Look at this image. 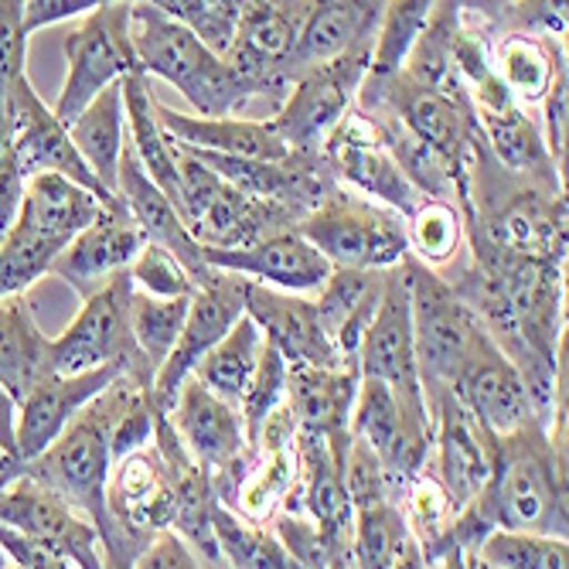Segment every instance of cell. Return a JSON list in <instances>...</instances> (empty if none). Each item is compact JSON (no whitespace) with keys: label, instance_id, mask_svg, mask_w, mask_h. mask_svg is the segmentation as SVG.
I'll return each instance as SVG.
<instances>
[{"label":"cell","instance_id":"4fadbf2b","mask_svg":"<svg viewBox=\"0 0 569 569\" xmlns=\"http://www.w3.org/2000/svg\"><path fill=\"white\" fill-rule=\"evenodd\" d=\"M168 420L181 437L184 450L191 453V460L212 475L219 505H229L252 463L239 409L212 396L198 379H188L168 412Z\"/></svg>","mask_w":569,"mask_h":569},{"label":"cell","instance_id":"d6a6232c","mask_svg":"<svg viewBox=\"0 0 569 569\" xmlns=\"http://www.w3.org/2000/svg\"><path fill=\"white\" fill-rule=\"evenodd\" d=\"M361 372L351 366L341 369H290L287 379V406L293 409L297 427L307 433H345L351 420V406L358 396Z\"/></svg>","mask_w":569,"mask_h":569},{"label":"cell","instance_id":"5bb4252c","mask_svg":"<svg viewBox=\"0 0 569 569\" xmlns=\"http://www.w3.org/2000/svg\"><path fill=\"white\" fill-rule=\"evenodd\" d=\"M310 14V0H242L236 41L226 62L249 86L252 99L273 102V113L290 89L287 62Z\"/></svg>","mask_w":569,"mask_h":569},{"label":"cell","instance_id":"680465c9","mask_svg":"<svg viewBox=\"0 0 569 569\" xmlns=\"http://www.w3.org/2000/svg\"><path fill=\"white\" fill-rule=\"evenodd\" d=\"M463 569H491V566H485L478 556H471V559H468V566H463Z\"/></svg>","mask_w":569,"mask_h":569},{"label":"cell","instance_id":"30bf717a","mask_svg":"<svg viewBox=\"0 0 569 569\" xmlns=\"http://www.w3.org/2000/svg\"><path fill=\"white\" fill-rule=\"evenodd\" d=\"M369 66H372V44H361L335 62L300 72L270 120L277 137L293 153H321L325 140L355 110L358 89L369 76Z\"/></svg>","mask_w":569,"mask_h":569},{"label":"cell","instance_id":"74e56055","mask_svg":"<svg viewBox=\"0 0 569 569\" xmlns=\"http://www.w3.org/2000/svg\"><path fill=\"white\" fill-rule=\"evenodd\" d=\"M406 236H409V256L433 273H443L447 267H453L463 256V249H468L463 216L453 204H443V201H423L420 209L406 219Z\"/></svg>","mask_w":569,"mask_h":569},{"label":"cell","instance_id":"6f0895ef","mask_svg":"<svg viewBox=\"0 0 569 569\" xmlns=\"http://www.w3.org/2000/svg\"><path fill=\"white\" fill-rule=\"evenodd\" d=\"M11 471H14V460H11L8 453H0V478L11 475Z\"/></svg>","mask_w":569,"mask_h":569},{"label":"cell","instance_id":"ffe728a7","mask_svg":"<svg viewBox=\"0 0 569 569\" xmlns=\"http://www.w3.org/2000/svg\"><path fill=\"white\" fill-rule=\"evenodd\" d=\"M427 406L433 417V450L427 468L443 485L453 508L463 511L491 478L495 437L457 402L453 392H437L427 399Z\"/></svg>","mask_w":569,"mask_h":569},{"label":"cell","instance_id":"cb8c5ba5","mask_svg":"<svg viewBox=\"0 0 569 569\" xmlns=\"http://www.w3.org/2000/svg\"><path fill=\"white\" fill-rule=\"evenodd\" d=\"M143 246L147 239L140 226L130 219V212L120 201L117 209H102L99 219L69 242V249L56 260L51 273L66 280L86 300L107 287L117 273L130 270Z\"/></svg>","mask_w":569,"mask_h":569},{"label":"cell","instance_id":"d4e9b609","mask_svg":"<svg viewBox=\"0 0 569 569\" xmlns=\"http://www.w3.org/2000/svg\"><path fill=\"white\" fill-rule=\"evenodd\" d=\"M120 376H127L123 366H102L82 376L41 379L18 406V463H28L38 453H44L69 427L76 412L107 386H113Z\"/></svg>","mask_w":569,"mask_h":569},{"label":"cell","instance_id":"60d3db41","mask_svg":"<svg viewBox=\"0 0 569 569\" xmlns=\"http://www.w3.org/2000/svg\"><path fill=\"white\" fill-rule=\"evenodd\" d=\"M430 14H433V4H427V0H402V4H382L379 31H376V41H372L369 76H376V79L396 76L406 66L409 48L417 44L420 31L430 21Z\"/></svg>","mask_w":569,"mask_h":569},{"label":"cell","instance_id":"681fc988","mask_svg":"<svg viewBox=\"0 0 569 569\" xmlns=\"http://www.w3.org/2000/svg\"><path fill=\"white\" fill-rule=\"evenodd\" d=\"M133 569H204V566L178 532L164 529L137 552Z\"/></svg>","mask_w":569,"mask_h":569},{"label":"cell","instance_id":"d590c367","mask_svg":"<svg viewBox=\"0 0 569 569\" xmlns=\"http://www.w3.org/2000/svg\"><path fill=\"white\" fill-rule=\"evenodd\" d=\"M263 335L246 315L236 321V328L198 361V369L191 372V379H198L212 396H219L222 402L239 409L242 392L249 389V379L260 366L263 355Z\"/></svg>","mask_w":569,"mask_h":569},{"label":"cell","instance_id":"836d02e7","mask_svg":"<svg viewBox=\"0 0 569 569\" xmlns=\"http://www.w3.org/2000/svg\"><path fill=\"white\" fill-rule=\"evenodd\" d=\"M72 147L86 168L96 174V181L117 194V171L127 147V110H123V86L102 89L89 107L66 127Z\"/></svg>","mask_w":569,"mask_h":569},{"label":"cell","instance_id":"816d5d0a","mask_svg":"<svg viewBox=\"0 0 569 569\" xmlns=\"http://www.w3.org/2000/svg\"><path fill=\"white\" fill-rule=\"evenodd\" d=\"M24 171L21 164L14 161V153L8 150L4 158H0V242L4 236L14 229L18 216H21V201H24Z\"/></svg>","mask_w":569,"mask_h":569},{"label":"cell","instance_id":"f1b7e54d","mask_svg":"<svg viewBox=\"0 0 569 569\" xmlns=\"http://www.w3.org/2000/svg\"><path fill=\"white\" fill-rule=\"evenodd\" d=\"M491 51V66L508 89V96L522 110L542 107L546 92L566 72V48L562 38L536 34V31H495L481 34Z\"/></svg>","mask_w":569,"mask_h":569},{"label":"cell","instance_id":"7c38bea8","mask_svg":"<svg viewBox=\"0 0 569 569\" xmlns=\"http://www.w3.org/2000/svg\"><path fill=\"white\" fill-rule=\"evenodd\" d=\"M348 433L366 440L389 475L396 505L402 508L406 488L420 478L433 450V417L430 409L402 402L389 386L376 379H361L351 406Z\"/></svg>","mask_w":569,"mask_h":569},{"label":"cell","instance_id":"91938a15","mask_svg":"<svg viewBox=\"0 0 569 569\" xmlns=\"http://www.w3.org/2000/svg\"><path fill=\"white\" fill-rule=\"evenodd\" d=\"M0 569H11V559L4 556V549H0Z\"/></svg>","mask_w":569,"mask_h":569},{"label":"cell","instance_id":"4dcf8cb0","mask_svg":"<svg viewBox=\"0 0 569 569\" xmlns=\"http://www.w3.org/2000/svg\"><path fill=\"white\" fill-rule=\"evenodd\" d=\"M51 372V338L41 331L28 293L0 297V386L18 406Z\"/></svg>","mask_w":569,"mask_h":569},{"label":"cell","instance_id":"603a6c76","mask_svg":"<svg viewBox=\"0 0 569 569\" xmlns=\"http://www.w3.org/2000/svg\"><path fill=\"white\" fill-rule=\"evenodd\" d=\"M201 260L212 270L236 273L242 280H252L280 293H297V297L318 293L335 273V267L325 256L297 232L252 242L246 249H201Z\"/></svg>","mask_w":569,"mask_h":569},{"label":"cell","instance_id":"484cf974","mask_svg":"<svg viewBox=\"0 0 569 569\" xmlns=\"http://www.w3.org/2000/svg\"><path fill=\"white\" fill-rule=\"evenodd\" d=\"M117 198L123 201V209L130 212V219L140 226L143 239L150 246L168 249L174 260L191 273L194 287L212 273V267L201 260V246L191 239L181 212L174 209V201L147 178V171L140 168L137 153L127 140L123 158H120V171H117Z\"/></svg>","mask_w":569,"mask_h":569},{"label":"cell","instance_id":"db71d44e","mask_svg":"<svg viewBox=\"0 0 569 569\" xmlns=\"http://www.w3.org/2000/svg\"><path fill=\"white\" fill-rule=\"evenodd\" d=\"M11 150V110H8V82H0V158Z\"/></svg>","mask_w":569,"mask_h":569},{"label":"cell","instance_id":"7bdbcfd3","mask_svg":"<svg viewBox=\"0 0 569 569\" xmlns=\"http://www.w3.org/2000/svg\"><path fill=\"white\" fill-rule=\"evenodd\" d=\"M158 8L171 21L188 28L212 56H229L242 14V0H158Z\"/></svg>","mask_w":569,"mask_h":569},{"label":"cell","instance_id":"277c9868","mask_svg":"<svg viewBox=\"0 0 569 569\" xmlns=\"http://www.w3.org/2000/svg\"><path fill=\"white\" fill-rule=\"evenodd\" d=\"M130 41L140 72L171 82L188 102L194 117H232L252 102L249 86L239 72L212 56L188 28L171 21L158 4H130Z\"/></svg>","mask_w":569,"mask_h":569},{"label":"cell","instance_id":"83f0119b","mask_svg":"<svg viewBox=\"0 0 569 569\" xmlns=\"http://www.w3.org/2000/svg\"><path fill=\"white\" fill-rule=\"evenodd\" d=\"M161 130L171 137V143L188 150L219 153V158H242V161H283L290 158V147L277 137L270 120H242V117H188L161 99H153Z\"/></svg>","mask_w":569,"mask_h":569},{"label":"cell","instance_id":"7402d4cb","mask_svg":"<svg viewBox=\"0 0 569 569\" xmlns=\"http://www.w3.org/2000/svg\"><path fill=\"white\" fill-rule=\"evenodd\" d=\"M246 318L260 328L263 341L273 345L290 369H341L351 366L328 338L315 300L280 293L260 283H246Z\"/></svg>","mask_w":569,"mask_h":569},{"label":"cell","instance_id":"5b68a950","mask_svg":"<svg viewBox=\"0 0 569 569\" xmlns=\"http://www.w3.org/2000/svg\"><path fill=\"white\" fill-rule=\"evenodd\" d=\"M102 209L107 204L96 194L59 174L28 178L21 216L0 242V297L28 293V287L51 273L69 242L89 229Z\"/></svg>","mask_w":569,"mask_h":569},{"label":"cell","instance_id":"7a4b0ae2","mask_svg":"<svg viewBox=\"0 0 569 569\" xmlns=\"http://www.w3.org/2000/svg\"><path fill=\"white\" fill-rule=\"evenodd\" d=\"M468 511L491 532L566 539V437L542 423L495 437L491 478Z\"/></svg>","mask_w":569,"mask_h":569},{"label":"cell","instance_id":"d6986e66","mask_svg":"<svg viewBox=\"0 0 569 569\" xmlns=\"http://www.w3.org/2000/svg\"><path fill=\"white\" fill-rule=\"evenodd\" d=\"M358 372L361 379H376L389 386L402 402L430 409L417 369V341H412L409 287H406L402 263L386 273L379 310L358 345Z\"/></svg>","mask_w":569,"mask_h":569},{"label":"cell","instance_id":"e0dca14e","mask_svg":"<svg viewBox=\"0 0 569 569\" xmlns=\"http://www.w3.org/2000/svg\"><path fill=\"white\" fill-rule=\"evenodd\" d=\"M8 110H11V153L21 164L24 178L59 174V178L86 188L89 194H96L107 209H117L120 198L102 188L96 181V174L86 168V161L79 158V150L69 140L66 123H59V117L41 102L28 72L14 76L8 82Z\"/></svg>","mask_w":569,"mask_h":569},{"label":"cell","instance_id":"94428289","mask_svg":"<svg viewBox=\"0 0 569 569\" xmlns=\"http://www.w3.org/2000/svg\"><path fill=\"white\" fill-rule=\"evenodd\" d=\"M11 569H24V566H18V562H11Z\"/></svg>","mask_w":569,"mask_h":569},{"label":"cell","instance_id":"ac0fdd59","mask_svg":"<svg viewBox=\"0 0 569 569\" xmlns=\"http://www.w3.org/2000/svg\"><path fill=\"white\" fill-rule=\"evenodd\" d=\"M321 158L328 161V168L341 188L386 204V209L399 212L402 219H409L427 201L409 184V178L402 174L392 153L386 150V143L372 130V123L358 110H351L338 123V130L325 140Z\"/></svg>","mask_w":569,"mask_h":569},{"label":"cell","instance_id":"bcb514c9","mask_svg":"<svg viewBox=\"0 0 569 569\" xmlns=\"http://www.w3.org/2000/svg\"><path fill=\"white\" fill-rule=\"evenodd\" d=\"M133 280V290L150 293V297H191L198 287L191 273L174 260V256L161 246H143L133 267L127 270Z\"/></svg>","mask_w":569,"mask_h":569},{"label":"cell","instance_id":"7dc6e473","mask_svg":"<svg viewBox=\"0 0 569 569\" xmlns=\"http://www.w3.org/2000/svg\"><path fill=\"white\" fill-rule=\"evenodd\" d=\"M28 34H24V0H0V82L28 72Z\"/></svg>","mask_w":569,"mask_h":569},{"label":"cell","instance_id":"f6af8a7d","mask_svg":"<svg viewBox=\"0 0 569 569\" xmlns=\"http://www.w3.org/2000/svg\"><path fill=\"white\" fill-rule=\"evenodd\" d=\"M341 485H345L355 511H366L376 505H396L382 460L376 457V450L366 440H358V437H348V447L341 457Z\"/></svg>","mask_w":569,"mask_h":569},{"label":"cell","instance_id":"52a82bcc","mask_svg":"<svg viewBox=\"0 0 569 569\" xmlns=\"http://www.w3.org/2000/svg\"><path fill=\"white\" fill-rule=\"evenodd\" d=\"M406 287H409V318H412V341H417V369L423 396L450 392L463 366L488 338L471 307L463 303L453 287L417 263L412 256L402 260Z\"/></svg>","mask_w":569,"mask_h":569},{"label":"cell","instance_id":"2e32d148","mask_svg":"<svg viewBox=\"0 0 569 569\" xmlns=\"http://www.w3.org/2000/svg\"><path fill=\"white\" fill-rule=\"evenodd\" d=\"M246 283L249 280H242L236 273L212 270L191 293L188 318H184V328L178 335V345L168 355L161 372L153 376V386H150L153 406H158L164 417L171 412L181 386L198 369V361L209 355L236 328V321L246 315Z\"/></svg>","mask_w":569,"mask_h":569},{"label":"cell","instance_id":"ba28073f","mask_svg":"<svg viewBox=\"0 0 569 569\" xmlns=\"http://www.w3.org/2000/svg\"><path fill=\"white\" fill-rule=\"evenodd\" d=\"M297 236L315 246L335 270L389 273L409 256L406 219L341 184L297 226Z\"/></svg>","mask_w":569,"mask_h":569},{"label":"cell","instance_id":"c3c4849f","mask_svg":"<svg viewBox=\"0 0 569 569\" xmlns=\"http://www.w3.org/2000/svg\"><path fill=\"white\" fill-rule=\"evenodd\" d=\"M566 107H569V69L559 72V79L552 82V89L546 92L542 99V117H539V127H542V140H546V150L549 158L559 164V171L566 168Z\"/></svg>","mask_w":569,"mask_h":569},{"label":"cell","instance_id":"8d00e7d4","mask_svg":"<svg viewBox=\"0 0 569 569\" xmlns=\"http://www.w3.org/2000/svg\"><path fill=\"white\" fill-rule=\"evenodd\" d=\"M212 536L226 569H303L270 529L239 519L222 505L212 508Z\"/></svg>","mask_w":569,"mask_h":569},{"label":"cell","instance_id":"f35d334b","mask_svg":"<svg viewBox=\"0 0 569 569\" xmlns=\"http://www.w3.org/2000/svg\"><path fill=\"white\" fill-rule=\"evenodd\" d=\"M191 297H150L133 290L130 297V338L143 361L153 369V376L161 372L168 355L178 345V335L188 318Z\"/></svg>","mask_w":569,"mask_h":569},{"label":"cell","instance_id":"6da1fadb","mask_svg":"<svg viewBox=\"0 0 569 569\" xmlns=\"http://www.w3.org/2000/svg\"><path fill=\"white\" fill-rule=\"evenodd\" d=\"M468 242L515 260L566 263V191L505 171L478 137L468 168Z\"/></svg>","mask_w":569,"mask_h":569},{"label":"cell","instance_id":"8fae6325","mask_svg":"<svg viewBox=\"0 0 569 569\" xmlns=\"http://www.w3.org/2000/svg\"><path fill=\"white\" fill-rule=\"evenodd\" d=\"M66 56L69 72L51 113L69 127L102 89L140 72L130 41V4H120V0L96 4L66 38Z\"/></svg>","mask_w":569,"mask_h":569},{"label":"cell","instance_id":"f5cc1de1","mask_svg":"<svg viewBox=\"0 0 569 569\" xmlns=\"http://www.w3.org/2000/svg\"><path fill=\"white\" fill-rule=\"evenodd\" d=\"M0 453L18 463V399L0 386Z\"/></svg>","mask_w":569,"mask_h":569},{"label":"cell","instance_id":"11a10c76","mask_svg":"<svg viewBox=\"0 0 569 569\" xmlns=\"http://www.w3.org/2000/svg\"><path fill=\"white\" fill-rule=\"evenodd\" d=\"M392 569H427V556H423L420 542L412 539V536H409V542H406V549L399 552V559H396Z\"/></svg>","mask_w":569,"mask_h":569},{"label":"cell","instance_id":"f907efd6","mask_svg":"<svg viewBox=\"0 0 569 569\" xmlns=\"http://www.w3.org/2000/svg\"><path fill=\"white\" fill-rule=\"evenodd\" d=\"M96 4L99 0H24V34L31 38L48 24L86 18Z\"/></svg>","mask_w":569,"mask_h":569},{"label":"cell","instance_id":"9f6ffc18","mask_svg":"<svg viewBox=\"0 0 569 569\" xmlns=\"http://www.w3.org/2000/svg\"><path fill=\"white\" fill-rule=\"evenodd\" d=\"M463 566H468V556L457 552V549H443V552L427 559V569H463Z\"/></svg>","mask_w":569,"mask_h":569},{"label":"cell","instance_id":"ee69618b","mask_svg":"<svg viewBox=\"0 0 569 569\" xmlns=\"http://www.w3.org/2000/svg\"><path fill=\"white\" fill-rule=\"evenodd\" d=\"M287 379H290V366L283 361V355L273 345H263L260 366H256L249 389L239 399V417H242L249 447L256 443V437H260L263 423L287 402Z\"/></svg>","mask_w":569,"mask_h":569},{"label":"cell","instance_id":"f546056e","mask_svg":"<svg viewBox=\"0 0 569 569\" xmlns=\"http://www.w3.org/2000/svg\"><path fill=\"white\" fill-rule=\"evenodd\" d=\"M475 117L488 153L505 171L566 191V171L549 158L539 117L522 110L519 102H508L501 110H475Z\"/></svg>","mask_w":569,"mask_h":569},{"label":"cell","instance_id":"4316f807","mask_svg":"<svg viewBox=\"0 0 569 569\" xmlns=\"http://www.w3.org/2000/svg\"><path fill=\"white\" fill-rule=\"evenodd\" d=\"M379 18L382 0H325V4H310V14L287 62V79L293 82L307 69H318L361 44H372Z\"/></svg>","mask_w":569,"mask_h":569},{"label":"cell","instance_id":"3957f363","mask_svg":"<svg viewBox=\"0 0 569 569\" xmlns=\"http://www.w3.org/2000/svg\"><path fill=\"white\" fill-rule=\"evenodd\" d=\"M150 392V382L120 376L113 386L102 389L92 402H86L69 427L56 437L44 453H38L28 463H18V475L44 485L48 491H56L66 498L76 511H82L86 519L99 529V539L107 532V481L113 471V430L123 420V412Z\"/></svg>","mask_w":569,"mask_h":569},{"label":"cell","instance_id":"b9f144b4","mask_svg":"<svg viewBox=\"0 0 569 569\" xmlns=\"http://www.w3.org/2000/svg\"><path fill=\"white\" fill-rule=\"evenodd\" d=\"M491 569H569L566 539L532 532H488L475 552Z\"/></svg>","mask_w":569,"mask_h":569},{"label":"cell","instance_id":"1f68e13d","mask_svg":"<svg viewBox=\"0 0 569 569\" xmlns=\"http://www.w3.org/2000/svg\"><path fill=\"white\" fill-rule=\"evenodd\" d=\"M382 287H386V273H358V270H335L328 277V283L318 290V315L321 325L328 331V338L335 341L338 355L345 361H355L358 366V345L366 338L379 300H382Z\"/></svg>","mask_w":569,"mask_h":569},{"label":"cell","instance_id":"8992f818","mask_svg":"<svg viewBox=\"0 0 569 569\" xmlns=\"http://www.w3.org/2000/svg\"><path fill=\"white\" fill-rule=\"evenodd\" d=\"M171 147L181 174L178 212L201 249H246L252 242L297 232V226L303 222V216H297L287 204L249 198L201 161H194L178 143Z\"/></svg>","mask_w":569,"mask_h":569},{"label":"cell","instance_id":"9c48e42d","mask_svg":"<svg viewBox=\"0 0 569 569\" xmlns=\"http://www.w3.org/2000/svg\"><path fill=\"white\" fill-rule=\"evenodd\" d=\"M130 297L133 280L127 270L86 297L79 318L59 338H51V372L82 376L102 366H123L127 376L153 386V369L130 338Z\"/></svg>","mask_w":569,"mask_h":569},{"label":"cell","instance_id":"ab89813d","mask_svg":"<svg viewBox=\"0 0 569 569\" xmlns=\"http://www.w3.org/2000/svg\"><path fill=\"white\" fill-rule=\"evenodd\" d=\"M406 515L396 505H376L355 511L351 529V569H392L409 542Z\"/></svg>","mask_w":569,"mask_h":569},{"label":"cell","instance_id":"9a60e30c","mask_svg":"<svg viewBox=\"0 0 569 569\" xmlns=\"http://www.w3.org/2000/svg\"><path fill=\"white\" fill-rule=\"evenodd\" d=\"M0 526L28 536L76 569H102L99 529L66 498L14 471L0 478Z\"/></svg>","mask_w":569,"mask_h":569},{"label":"cell","instance_id":"e575fe53","mask_svg":"<svg viewBox=\"0 0 569 569\" xmlns=\"http://www.w3.org/2000/svg\"><path fill=\"white\" fill-rule=\"evenodd\" d=\"M123 110H127V140L137 153L140 168L147 171V178L158 184L171 201L174 209L181 204V174H178V158L171 137L161 130L158 113H153V89L150 79L143 72L127 76L123 82Z\"/></svg>","mask_w":569,"mask_h":569},{"label":"cell","instance_id":"44dd1931","mask_svg":"<svg viewBox=\"0 0 569 569\" xmlns=\"http://www.w3.org/2000/svg\"><path fill=\"white\" fill-rule=\"evenodd\" d=\"M450 392L491 437H508V433L526 430L532 423L549 427L542 420V412H539L526 379L495 348L491 338L481 341V348L471 355V361L463 366V372L457 376ZM549 433H552V427H549Z\"/></svg>","mask_w":569,"mask_h":569}]
</instances>
